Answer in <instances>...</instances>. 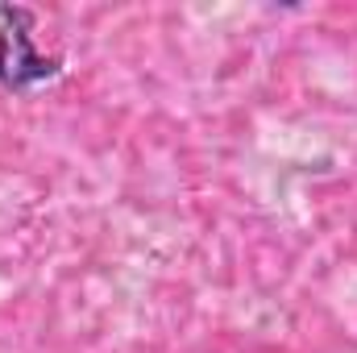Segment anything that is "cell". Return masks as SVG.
<instances>
[{"instance_id":"6da1fadb","label":"cell","mask_w":357,"mask_h":353,"mask_svg":"<svg viewBox=\"0 0 357 353\" xmlns=\"http://www.w3.org/2000/svg\"><path fill=\"white\" fill-rule=\"evenodd\" d=\"M63 75V59L33 46V8L0 0V88L33 91Z\"/></svg>"}]
</instances>
